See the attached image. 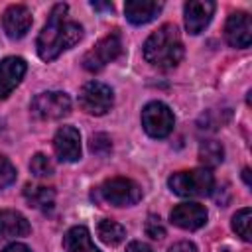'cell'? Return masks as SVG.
<instances>
[{
    "instance_id": "83f0119b",
    "label": "cell",
    "mask_w": 252,
    "mask_h": 252,
    "mask_svg": "<svg viewBox=\"0 0 252 252\" xmlns=\"http://www.w3.org/2000/svg\"><path fill=\"white\" fill-rule=\"evenodd\" d=\"M2 252H32L26 244H22V242H12V244H8Z\"/></svg>"
},
{
    "instance_id": "2e32d148",
    "label": "cell",
    "mask_w": 252,
    "mask_h": 252,
    "mask_svg": "<svg viewBox=\"0 0 252 252\" xmlns=\"http://www.w3.org/2000/svg\"><path fill=\"white\" fill-rule=\"evenodd\" d=\"M28 232H30V222L22 213L10 209L0 211V238L26 236Z\"/></svg>"
},
{
    "instance_id": "ffe728a7",
    "label": "cell",
    "mask_w": 252,
    "mask_h": 252,
    "mask_svg": "<svg viewBox=\"0 0 252 252\" xmlns=\"http://www.w3.org/2000/svg\"><path fill=\"white\" fill-rule=\"evenodd\" d=\"M199 159L205 167H217L224 159V148L217 140H205L199 146Z\"/></svg>"
},
{
    "instance_id": "f1b7e54d",
    "label": "cell",
    "mask_w": 252,
    "mask_h": 252,
    "mask_svg": "<svg viewBox=\"0 0 252 252\" xmlns=\"http://www.w3.org/2000/svg\"><path fill=\"white\" fill-rule=\"evenodd\" d=\"M93 8H96V10H110V12H112V4H100V2H93Z\"/></svg>"
},
{
    "instance_id": "5b68a950",
    "label": "cell",
    "mask_w": 252,
    "mask_h": 252,
    "mask_svg": "<svg viewBox=\"0 0 252 252\" xmlns=\"http://www.w3.org/2000/svg\"><path fill=\"white\" fill-rule=\"evenodd\" d=\"M173 124H175V118H173V112L167 104L159 102V100H154V102H148L142 110V126L146 130L148 136L152 138H165L171 134L173 130Z\"/></svg>"
},
{
    "instance_id": "ac0fdd59",
    "label": "cell",
    "mask_w": 252,
    "mask_h": 252,
    "mask_svg": "<svg viewBox=\"0 0 252 252\" xmlns=\"http://www.w3.org/2000/svg\"><path fill=\"white\" fill-rule=\"evenodd\" d=\"M24 197L30 203V207L39 211H51L55 203V191L45 185H26Z\"/></svg>"
},
{
    "instance_id": "7402d4cb",
    "label": "cell",
    "mask_w": 252,
    "mask_h": 252,
    "mask_svg": "<svg viewBox=\"0 0 252 252\" xmlns=\"http://www.w3.org/2000/svg\"><path fill=\"white\" fill-rule=\"evenodd\" d=\"M30 169H32V173L35 175V177H49V175H53V163L49 161V158L47 156H43V154H35L33 158H32V161H30Z\"/></svg>"
},
{
    "instance_id": "5bb4252c",
    "label": "cell",
    "mask_w": 252,
    "mask_h": 252,
    "mask_svg": "<svg viewBox=\"0 0 252 252\" xmlns=\"http://www.w3.org/2000/svg\"><path fill=\"white\" fill-rule=\"evenodd\" d=\"M26 61L22 57H6L0 61V98H6L24 79Z\"/></svg>"
},
{
    "instance_id": "8992f818",
    "label": "cell",
    "mask_w": 252,
    "mask_h": 252,
    "mask_svg": "<svg viewBox=\"0 0 252 252\" xmlns=\"http://www.w3.org/2000/svg\"><path fill=\"white\" fill-rule=\"evenodd\" d=\"M114 102V94L112 89L100 81H89L83 85L81 93H79V104L85 112L94 114V116H102L110 110Z\"/></svg>"
},
{
    "instance_id": "ba28073f",
    "label": "cell",
    "mask_w": 252,
    "mask_h": 252,
    "mask_svg": "<svg viewBox=\"0 0 252 252\" xmlns=\"http://www.w3.org/2000/svg\"><path fill=\"white\" fill-rule=\"evenodd\" d=\"M32 112L41 120H59L71 112V98L61 91L39 93L32 100Z\"/></svg>"
},
{
    "instance_id": "cb8c5ba5",
    "label": "cell",
    "mask_w": 252,
    "mask_h": 252,
    "mask_svg": "<svg viewBox=\"0 0 252 252\" xmlns=\"http://www.w3.org/2000/svg\"><path fill=\"white\" fill-rule=\"evenodd\" d=\"M144 230H146V234H148L150 238H154V240H161V238L165 236V226H163L161 219L156 217V215H150V217L146 219Z\"/></svg>"
},
{
    "instance_id": "8fae6325",
    "label": "cell",
    "mask_w": 252,
    "mask_h": 252,
    "mask_svg": "<svg viewBox=\"0 0 252 252\" xmlns=\"http://www.w3.org/2000/svg\"><path fill=\"white\" fill-rule=\"evenodd\" d=\"M32 22H33L32 20V12L26 6H22V4L8 6L6 12H4V16H2V28H4L6 35L12 37V39L24 37L30 32Z\"/></svg>"
},
{
    "instance_id": "7c38bea8",
    "label": "cell",
    "mask_w": 252,
    "mask_h": 252,
    "mask_svg": "<svg viewBox=\"0 0 252 252\" xmlns=\"http://www.w3.org/2000/svg\"><path fill=\"white\" fill-rule=\"evenodd\" d=\"M53 150L61 161H77L81 158V134L73 126H61L53 138Z\"/></svg>"
},
{
    "instance_id": "f546056e",
    "label": "cell",
    "mask_w": 252,
    "mask_h": 252,
    "mask_svg": "<svg viewBox=\"0 0 252 252\" xmlns=\"http://www.w3.org/2000/svg\"><path fill=\"white\" fill-rule=\"evenodd\" d=\"M242 179H244V183L250 187V169H248V167H244V171H242Z\"/></svg>"
},
{
    "instance_id": "d6986e66",
    "label": "cell",
    "mask_w": 252,
    "mask_h": 252,
    "mask_svg": "<svg viewBox=\"0 0 252 252\" xmlns=\"http://www.w3.org/2000/svg\"><path fill=\"white\" fill-rule=\"evenodd\" d=\"M96 234L98 238L108 244V246H116L120 244L124 238H126V228L122 224H118L116 220H108V219H102L96 226Z\"/></svg>"
},
{
    "instance_id": "603a6c76",
    "label": "cell",
    "mask_w": 252,
    "mask_h": 252,
    "mask_svg": "<svg viewBox=\"0 0 252 252\" xmlns=\"http://www.w3.org/2000/svg\"><path fill=\"white\" fill-rule=\"evenodd\" d=\"M14 181H16V167H14V163L8 158L0 156V189H6Z\"/></svg>"
},
{
    "instance_id": "277c9868",
    "label": "cell",
    "mask_w": 252,
    "mask_h": 252,
    "mask_svg": "<svg viewBox=\"0 0 252 252\" xmlns=\"http://www.w3.org/2000/svg\"><path fill=\"white\" fill-rule=\"evenodd\" d=\"M100 197L114 207H130L142 199V189L128 177H112L100 185Z\"/></svg>"
},
{
    "instance_id": "484cf974",
    "label": "cell",
    "mask_w": 252,
    "mask_h": 252,
    "mask_svg": "<svg viewBox=\"0 0 252 252\" xmlns=\"http://www.w3.org/2000/svg\"><path fill=\"white\" fill-rule=\"evenodd\" d=\"M169 252H197V246L189 240H181V242H175L173 246H169Z\"/></svg>"
},
{
    "instance_id": "30bf717a",
    "label": "cell",
    "mask_w": 252,
    "mask_h": 252,
    "mask_svg": "<svg viewBox=\"0 0 252 252\" xmlns=\"http://www.w3.org/2000/svg\"><path fill=\"white\" fill-rule=\"evenodd\" d=\"M169 219L183 230H197L207 222V209L199 203H179L171 209Z\"/></svg>"
},
{
    "instance_id": "52a82bcc",
    "label": "cell",
    "mask_w": 252,
    "mask_h": 252,
    "mask_svg": "<svg viewBox=\"0 0 252 252\" xmlns=\"http://www.w3.org/2000/svg\"><path fill=\"white\" fill-rule=\"evenodd\" d=\"M122 51V41H120V35L116 32L104 35L102 39H98V43L89 49L83 57V67L91 73H96L100 71L102 67H106L110 61H114Z\"/></svg>"
},
{
    "instance_id": "d4e9b609",
    "label": "cell",
    "mask_w": 252,
    "mask_h": 252,
    "mask_svg": "<svg viewBox=\"0 0 252 252\" xmlns=\"http://www.w3.org/2000/svg\"><path fill=\"white\" fill-rule=\"evenodd\" d=\"M89 146H91V152L93 154H98V156H106L112 150V142H110V138L106 134H94V136H91Z\"/></svg>"
},
{
    "instance_id": "7a4b0ae2",
    "label": "cell",
    "mask_w": 252,
    "mask_h": 252,
    "mask_svg": "<svg viewBox=\"0 0 252 252\" xmlns=\"http://www.w3.org/2000/svg\"><path fill=\"white\" fill-rule=\"evenodd\" d=\"M144 57L148 63L159 69L175 67L183 57V43L177 28L171 24L158 28L144 43Z\"/></svg>"
},
{
    "instance_id": "9c48e42d",
    "label": "cell",
    "mask_w": 252,
    "mask_h": 252,
    "mask_svg": "<svg viewBox=\"0 0 252 252\" xmlns=\"http://www.w3.org/2000/svg\"><path fill=\"white\" fill-rule=\"evenodd\" d=\"M224 39L228 45L244 49L252 41V26L250 16L246 12H232L224 24Z\"/></svg>"
},
{
    "instance_id": "e0dca14e",
    "label": "cell",
    "mask_w": 252,
    "mask_h": 252,
    "mask_svg": "<svg viewBox=\"0 0 252 252\" xmlns=\"http://www.w3.org/2000/svg\"><path fill=\"white\" fill-rule=\"evenodd\" d=\"M63 244H65V252H100L93 240H91V232L85 228V226H73L67 230L65 238H63Z\"/></svg>"
},
{
    "instance_id": "4fadbf2b",
    "label": "cell",
    "mask_w": 252,
    "mask_h": 252,
    "mask_svg": "<svg viewBox=\"0 0 252 252\" xmlns=\"http://www.w3.org/2000/svg\"><path fill=\"white\" fill-rule=\"evenodd\" d=\"M213 14H215V2H211V0L187 2L185 4V28H187V32L193 35L201 33L209 26Z\"/></svg>"
},
{
    "instance_id": "3957f363",
    "label": "cell",
    "mask_w": 252,
    "mask_h": 252,
    "mask_svg": "<svg viewBox=\"0 0 252 252\" xmlns=\"http://www.w3.org/2000/svg\"><path fill=\"white\" fill-rule=\"evenodd\" d=\"M167 185L179 197H205V195H211L215 187V177L209 169L197 167V169L173 173L167 179Z\"/></svg>"
},
{
    "instance_id": "6da1fadb",
    "label": "cell",
    "mask_w": 252,
    "mask_h": 252,
    "mask_svg": "<svg viewBox=\"0 0 252 252\" xmlns=\"http://www.w3.org/2000/svg\"><path fill=\"white\" fill-rule=\"evenodd\" d=\"M65 16L67 4H55L37 35V55L43 61H53L83 37V28L77 22L67 20Z\"/></svg>"
},
{
    "instance_id": "9a60e30c",
    "label": "cell",
    "mask_w": 252,
    "mask_h": 252,
    "mask_svg": "<svg viewBox=\"0 0 252 252\" xmlns=\"http://www.w3.org/2000/svg\"><path fill=\"white\" fill-rule=\"evenodd\" d=\"M163 4L161 2H154V0H130L124 4V14L128 18V22H132L134 26H142L152 22L159 12H161Z\"/></svg>"
},
{
    "instance_id": "44dd1931",
    "label": "cell",
    "mask_w": 252,
    "mask_h": 252,
    "mask_svg": "<svg viewBox=\"0 0 252 252\" xmlns=\"http://www.w3.org/2000/svg\"><path fill=\"white\" fill-rule=\"evenodd\" d=\"M250 220H252V211L248 207L240 209L234 217H232V230L246 242H250L252 234H250Z\"/></svg>"
},
{
    "instance_id": "4316f807",
    "label": "cell",
    "mask_w": 252,
    "mask_h": 252,
    "mask_svg": "<svg viewBox=\"0 0 252 252\" xmlns=\"http://www.w3.org/2000/svg\"><path fill=\"white\" fill-rule=\"evenodd\" d=\"M126 252H154L146 242H140V240H134L126 246Z\"/></svg>"
}]
</instances>
